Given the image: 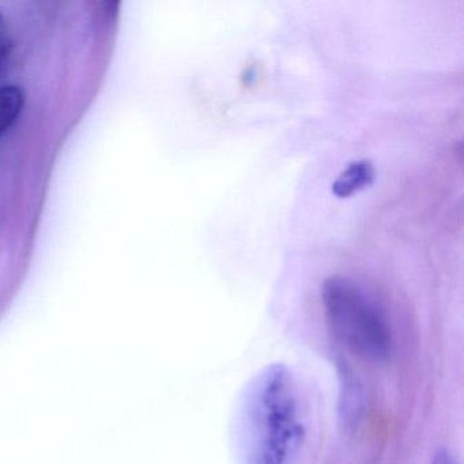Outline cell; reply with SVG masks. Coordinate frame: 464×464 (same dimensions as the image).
<instances>
[{
  "instance_id": "7a4b0ae2",
  "label": "cell",
  "mask_w": 464,
  "mask_h": 464,
  "mask_svg": "<svg viewBox=\"0 0 464 464\" xmlns=\"http://www.w3.org/2000/svg\"><path fill=\"white\" fill-rule=\"evenodd\" d=\"M322 304L336 341L363 360H387L392 347L390 323L360 284L349 276H330L322 285Z\"/></svg>"
},
{
  "instance_id": "52a82bcc",
  "label": "cell",
  "mask_w": 464,
  "mask_h": 464,
  "mask_svg": "<svg viewBox=\"0 0 464 464\" xmlns=\"http://www.w3.org/2000/svg\"><path fill=\"white\" fill-rule=\"evenodd\" d=\"M5 32H6V23H5L4 15L0 14V42L5 40Z\"/></svg>"
},
{
  "instance_id": "6da1fadb",
  "label": "cell",
  "mask_w": 464,
  "mask_h": 464,
  "mask_svg": "<svg viewBox=\"0 0 464 464\" xmlns=\"http://www.w3.org/2000/svg\"><path fill=\"white\" fill-rule=\"evenodd\" d=\"M301 434L295 380L284 363H271L252 379L241 403L244 464H289Z\"/></svg>"
},
{
  "instance_id": "5b68a950",
  "label": "cell",
  "mask_w": 464,
  "mask_h": 464,
  "mask_svg": "<svg viewBox=\"0 0 464 464\" xmlns=\"http://www.w3.org/2000/svg\"><path fill=\"white\" fill-rule=\"evenodd\" d=\"M10 50H12V44L7 42L6 39L0 42V63H4L5 59L9 55Z\"/></svg>"
},
{
  "instance_id": "8992f818",
  "label": "cell",
  "mask_w": 464,
  "mask_h": 464,
  "mask_svg": "<svg viewBox=\"0 0 464 464\" xmlns=\"http://www.w3.org/2000/svg\"><path fill=\"white\" fill-rule=\"evenodd\" d=\"M433 464H456L455 460H453L452 456L448 455L447 452H441L440 455L436 456L434 459Z\"/></svg>"
},
{
  "instance_id": "3957f363",
  "label": "cell",
  "mask_w": 464,
  "mask_h": 464,
  "mask_svg": "<svg viewBox=\"0 0 464 464\" xmlns=\"http://www.w3.org/2000/svg\"><path fill=\"white\" fill-rule=\"evenodd\" d=\"M374 167L369 160L352 162L333 184V192L338 198H349L371 186L374 180Z\"/></svg>"
},
{
  "instance_id": "277c9868",
  "label": "cell",
  "mask_w": 464,
  "mask_h": 464,
  "mask_svg": "<svg viewBox=\"0 0 464 464\" xmlns=\"http://www.w3.org/2000/svg\"><path fill=\"white\" fill-rule=\"evenodd\" d=\"M25 96L18 86H0V135L14 123L23 110Z\"/></svg>"
}]
</instances>
